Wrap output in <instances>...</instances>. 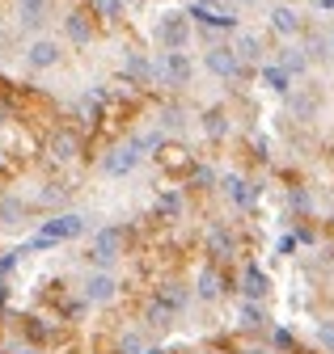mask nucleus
I'll return each instance as SVG.
<instances>
[{"mask_svg": "<svg viewBox=\"0 0 334 354\" xmlns=\"http://www.w3.org/2000/svg\"><path fill=\"white\" fill-rule=\"evenodd\" d=\"M237 354H275V350H267V346H241Z\"/></svg>", "mask_w": 334, "mask_h": 354, "instance_id": "nucleus-33", "label": "nucleus"}, {"mask_svg": "<svg viewBox=\"0 0 334 354\" xmlns=\"http://www.w3.org/2000/svg\"><path fill=\"white\" fill-rule=\"evenodd\" d=\"M271 30H275L279 38H297V34L305 30V21H301V13L292 9V5H275V9H271Z\"/></svg>", "mask_w": 334, "mask_h": 354, "instance_id": "nucleus-22", "label": "nucleus"}, {"mask_svg": "<svg viewBox=\"0 0 334 354\" xmlns=\"http://www.w3.org/2000/svg\"><path fill=\"white\" fill-rule=\"evenodd\" d=\"M157 72H161V84L186 88L195 80V59L191 51H157Z\"/></svg>", "mask_w": 334, "mask_h": 354, "instance_id": "nucleus-15", "label": "nucleus"}, {"mask_svg": "<svg viewBox=\"0 0 334 354\" xmlns=\"http://www.w3.org/2000/svg\"><path fill=\"white\" fill-rule=\"evenodd\" d=\"M317 9H334V0H317Z\"/></svg>", "mask_w": 334, "mask_h": 354, "instance_id": "nucleus-35", "label": "nucleus"}, {"mask_svg": "<svg viewBox=\"0 0 334 354\" xmlns=\"http://www.w3.org/2000/svg\"><path fill=\"white\" fill-rule=\"evenodd\" d=\"M152 122L165 131V136H174V140H178V131L191 122V110H186L182 102H174V97H161V102H157V118H152Z\"/></svg>", "mask_w": 334, "mask_h": 354, "instance_id": "nucleus-18", "label": "nucleus"}, {"mask_svg": "<svg viewBox=\"0 0 334 354\" xmlns=\"http://www.w3.org/2000/svg\"><path fill=\"white\" fill-rule=\"evenodd\" d=\"M89 219L94 215H80V211H55V215H43L38 219V228H34V236L26 241L34 253H43V249H55V245H68V241H80L89 232Z\"/></svg>", "mask_w": 334, "mask_h": 354, "instance_id": "nucleus-3", "label": "nucleus"}, {"mask_svg": "<svg viewBox=\"0 0 334 354\" xmlns=\"http://www.w3.org/2000/svg\"><path fill=\"white\" fill-rule=\"evenodd\" d=\"M21 59H26L30 72H51V68L64 64V42L51 38V34H38V38H30V47L21 51Z\"/></svg>", "mask_w": 334, "mask_h": 354, "instance_id": "nucleus-14", "label": "nucleus"}, {"mask_svg": "<svg viewBox=\"0 0 334 354\" xmlns=\"http://www.w3.org/2000/svg\"><path fill=\"white\" fill-rule=\"evenodd\" d=\"M237 325H241L245 333H263V329H271L267 304H263V299H245V295H241V304H237Z\"/></svg>", "mask_w": 334, "mask_h": 354, "instance_id": "nucleus-19", "label": "nucleus"}, {"mask_svg": "<svg viewBox=\"0 0 334 354\" xmlns=\"http://www.w3.org/2000/svg\"><path fill=\"white\" fill-rule=\"evenodd\" d=\"M80 160H89V136L76 122H60L51 136L43 140V165H47V173L76 169Z\"/></svg>", "mask_w": 334, "mask_h": 354, "instance_id": "nucleus-1", "label": "nucleus"}, {"mask_svg": "<svg viewBox=\"0 0 334 354\" xmlns=\"http://www.w3.org/2000/svg\"><path fill=\"white\" fill-rule=\"evenodd\" d=\"M199 131L212 144H220V140H229V131H233V122H229V110L225 106H207L203 114H199Z\"/></svg>", "mask_w": 334, "mask_h": 354, "instance_id": "nucleus-20", "label": "nucleus"}, {"mask_svg": "<svg viewBox=\"0 0 334 354\" xmlns=\"http://www.w3.org/2000/svg\"><path fill=\"white\" fill-rule=\"evenodd\" d=\"M203 257L207 261H220V266H229L237 253H241V241H237V228H229V224H207V232H203Z\"/></svg>", "mask_w": 334, "mask_h": 354, "instance_id": "nucleus-11", "label": "nucleus"}, {"mask_svg": "<svg viewBox=\"0 0 334 354\" xmlns=\"http://www.w3.org/2000/svg\"><path fill=\"white\" fill-rule=\"evenodd\" d=\"M233 47L241 51V59H245L249 68H258V64H267V47H263V38H258L254 30H237V38H233Z\"/></svg>", "mask_w": 334, "mask_h": 354, "instance_id": "nucleus-21", "label": "nucleus"}, {"mask_svg": "<svg viewBox=\"0 0 334 354\" xmlns=\"http://www.w3.org/2000/svg\"><path fill=\"white\" fill-rule=\"evenodd\" d=\"M297 245H301V236H297V232H283V236H279V245H275V253H279V257H292V253H297Z\"/></svg>", "mask_w": 334, "mask_h": 354, "instance_id": "nucleus-31", "label": "nucleus"}, {"mask_svg": "<svg viewBox=\"0 0 334 354\" xmlns=\"http://www.w3.org/2000/svg\"><path fill=\"white\" fill-rule=\"evenodd\" d=\"M271 346H275V350H288V354H292V350H297V337H292V329L275 325V329H271Z\"/></svg>", "mask_w": 334, "mask_h": 354, "instance_id": "nucleus-29", "label": "nucleus"}, {"mask_svg": "<svg viewBox=\"0 0 334 354\" xmlns=\"http://www.w3.org/2000/svg\"><path fill=\"white\" fill-rule=\"evenodd\" d=\"M283 5H297V0H283Z\"/></svg>", "mask_w": 334, "mask_h": 354, "instance_id": "nucleus-37", "label": "nucleus"}, {"mask_svg": "<svg viewBox=\"0 0 334 354\" xmlns=\"http://www.w3.org/2000/svg\"><path fill=\"white\" fill-rule=\"evenodd\" d=\"M30 253H34V249H30L26 241H21V245H9V249H0V279H13Z\"/></svg>", "mask_w": 334, "mask_h": 354, "instance_id": "nucleus-24", "label": "nucleus"}, {"mask_svg": "<svg viewBox=\"0 0 334 354\" xmlns=\"http://www.w3.org/2000/svg\"><path fill=\"white\" fill-rule=\"evenodd\" d=\"M288 110H292V118H313L317 97L313 93H288Z\"/></svg>", "mask_w": 334, "mask_h": 354, "instance_id": "nucleus-28", "label": "nucleus"}, {"mask_svg": "<svg viewBox=\"0 0 334 354\" xmlns=\"http://www.w3.org/2000/svg\"><path fill=\"white\" fill-rule=\"evenodd\" d=\"M191 17L186 13H161L152 21V42H157V51H186L191 47Z\"/></svg>", "mask_w": 334, "mask_h": 354, "instance_id": "nucleus-8", "label": "nucleus"}, {"mask_svg": "<svg viewBox=\"0 0 334 354\" xmlns=\"http://www.w3.org/2000/svg\"><path fill=\"white\" fill-rule=\"evenodd\" d=\"M85 261V270H118L123 257H132V236H128V224H106L94 232V241L76 253Z\"/></svg>", "mask_w": 334, "mask_h": 354, "instance_id": "nucleus-2", "label": "nucleus"}, {"mask_svg": "<svg viewBox=\"0 0 334 354\" xmlns=\"http://www.w3.org/2000/svg\"><path fill=\"white\" fill-rule=\"evenodd\" d=\"M76 291L85 295L94 308H114L118 295H123V283H118L114 270H85V274H80V283H76Z\"/></svg>", "mask_w": 334, "mask_h": 354, "instance_id": "nucleus-9", "label": "nucleus"}, {"mask_svg": "<svg viewBox=\"0 0 334 354\" xmlns=\"http://www.w3.org/2000/svg\"><path fill=\"white\" fill-rule=\"evenodd\" d=\"M191 190L182 186V182H165V186H157V194H152V219L157 224H182V219L191 215Z\"/></svg>", "mask_w": 334, "mask_h": 354, "instance_id": "nucleus-4", "label": "nucleus"}, {"mask_svg": "<svg viewBox=\"0 0 334 354\" xmlns=\"http://www.w3.org/2000/svg\"><path fill=\"white\" fill-rule=\"evenodd\" d=\"M317 342L326 354H334V321H317Z\"/></svg>", "mask_w": 334, "mask_h": 354, "instance_id": "nucleus-30", "label": "nucleus"}, {"mask_svg": "<svg viewBox=\"0 0 334 354\" xmlns=\"http://www.w3.org/2000/svg\"><path fill=\"white\" fill-rule=\"evenodd\" d=\"M144 160H148V156H144L132 140H118V144H110V148L98 156V173L110 177V182H118V177H132Z\"/></svg>", "mask_w": 334, "mask_h": 354, "instance_id": "nucleus-7", "label": "nucleus"}, {"mask_svg": "<svg viewBox=\"0 0 334 354\" xmlns=\"http://www.w3.org/2000/svg\"><path fill=\"white\" fill-rule=\"evenodd\" d=\"M275 64H283V68H288V72H292V76H305V72H309V64H313V59H309V51H305V47H283V51H279V59H275Z\"/></svg>", "mask_w": 334, "mask_h": 354, "instance_id": "nucleus-25", "label": "nucleus"}, {"mask_svg": "<svg viewBox=\"0 0 334 354\" xmlns=\"http://www.w3.org/2000/svg\"><path fill=\"white\" fill-rule=\"evenodd\" d=\"M220 194H225L237 211H254L258 198H263V186L254 182V177H245V173L229 169V173H220Z\"/></svg>", "mask_w": 334, "mask_h": 354, "instance_id": "nucleus-13", "label": "nucleus"}, {"mask_svg": "<svg viewBox=\"0 0 334 354\" xmlns=\"http://www.w3.org/2000/svg\"><path fill=\"white\" fill-rule=\"evenodd\" d=\"M182 186L191 190V198H212V194H220V169L212 160H195V169L186 173Z\"/></svg>", "mask_w": 334, "mask_h": 354, "instance_id": "nucleus-17", "label": "nucleus"}, {"mask_svg": "<svg viewBox=\"0 0 334 354\" xmlns=\"http://www.w3.org/2000/svg\"><path fill=\"white\" fill-rule=\"evenodd\" d=\"M89 9L98 13L102 26H118L123 21V9H128V0H89Z\"/></svg>", "mask_w": 334, "mask_h": 354, "instance_id": "nucleus-26", "label": "nucleus"}, {"mask_svg": "<svg viewBox=\"0 0 334 354\" xmlns=\"http://www.w3.org/2000/svg\"><path fill=\"white\" fill-rule=\"evenodd\" d=\"M237 291L245 299H271V274L263 270L258 261H241V270H237Z\"/></svg>", "mask_w": 334, "mask_h": 354, "instance_id": "nucleus-16", "label": "nucleus"}, {"mask_svg": "<svg viewBox=\"0 0 334 354\" xmlns=\"http://www.w3.org/2000/svg\"><path fill=\"white\" fill-rule=\"evenodd\" d=\"M5 173H17V160L9 156V148H5V136H0V177Z\"/></svg>", "mask_w": 334, "mask_h": 354, "instance_id": "nucleus-32", "label": "nucleus"}, {"mask_svg": "<svg viewBox=\"0 0 334 354\" xmlns=\"http://www.w3.org/2000/svg\"><path fill=\"white\" fill-rule=\"evenodd\" d=\"M195 160H199V156H195L182 140H174V136H170V140H165V144L152 152L157 177H165V182H186V173L195 169Z\"/></svg>", "mask_w": 334, "mask_h": 354, "instance_id": "nucleus-5", "label": "nucleus"}, {"mask_svg": "<svg viewBox=\"0 0 334 354\" xmlns=\"http://www.w3.org/2000/svg\"><path fill=\"white\" fill-rule=\"evenodd\" d=\"M288 207H292V219H309V211H313V194H309L305 186H292V190H288Z\"/></svg>", "mask_w": 334, "mask_h": 354, "instance_id": "nucleus-27", "label": "nucleus"}, {"mask_svg": "<svg viewBox=\"0 0 334 354\" xmlns=\"http://www.w3.org/2000/svg\"><path fill=\"white\" fill-rule=\"evenodd\" d=\"M191 5H212V9H216V5H220V0H191Z\"/></svg>", "mask_w": 334, "mask_h": 354, "instance_id": "nucleus-34", "label": "nucleus"}, {"mask_svg": "<svg viewBox=\"0 0 334 354\" xmlns=\"http://www.w3.org/2000/svg\"><path fill=\"white\" fill-rule=\"evenodd\" d=\"M326 38H330V55H334V30H330V34H326Z\"/></svg>", "mask_w": 334, "mask_h": 354, "instance_id": "nucleus-36", "label": "nucleus"}, {"mask_svg": "<svg viewBox=\"0 0 334 354\" xmlns=\"http://www.w3.org/2000/svg\"><path fill=\"white\" fill-rule=\"evenodd\" d=\"M258 80L271 88V93H283V97H288V93H292V80H297V76H292L283 64H258Z\"/></svg>", "mask_w": 334, "mask_h": 354, "instance_id": "nucleus-23", "label": "nucleus"}, {"mask_svg": "<svg viewBox=\"0 0 334 354\" xmlns=\"http://www.w3.org/2000/svg\"><path fill=\"white\" fill-rule=\"evenodd\" d=\"M94 38H98V13L89 9V0H80L76 9L64 13V42H72L76 51H89Z\"/></svg>", "mask_w": 334, "mask_h": 354, "instance_id": "nucleus-10", "label": "nucleus"}, {"mask_svg": "<svg viewBox=\"0 0 334 354\" xmlns=\"http://www.w3.org/2000/svg\"><path fill=\"white\" fill-rule=\"evenodd\" d=\"M203 68L212 72L216 80H229V84H233V80H245V76H249V64L241 59V51L233 47V42H220V38H216L212 47L203 51Z\"/></svg>", "mask_w": 334, "mask_h": 354, "instance_id": "nucleus-6", "label": "nucleus"}, {"mask_svg": "<svg viewBox=\"0 0 334 354\" xmlns=\"http://www.w3.org/2000/svg\"><path fill=\"white\" fill-rule=\"evenodd\" d=\"M161 72H157V55H144L136 47L123 51V64H118V84H136V88H148L157 84Z\"/></svg>", "mask_w": 334, "mask_h": 354, "instance_id": "nucleus-12", "label": "nucleus"}]
</instances>
